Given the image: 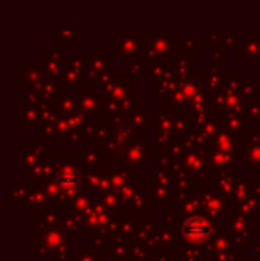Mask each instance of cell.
<instances>
[{"label":"cell","mask_w":260,"mask_h":261,"mask_svg":"<svg viewBox=\"0 0 260 261\" xmlns=\"http://www.w3.org/2000/svg\"><path fill=\"white\" fill-rule=\"evenodd\" d=\"M182 233L193 244H201V242H205L212 234V227L201 217H191L182 226Z\"/></svg>","instance_id":"1"},{"label":"cell","mask_w":260,"mask_h":261,"mask_svg":"<svg viewBox=\"0 0 260 261\" xmlns=\"http://www.w3.org/2000/svg\"><path fill=\"white\" fill-rule=\"evenodd\" d=\"M57 183L66 190H77L80 185V174L72 169H66L61 174H57Z\"/></svg>","instance_id":"2"}]
</instances>
